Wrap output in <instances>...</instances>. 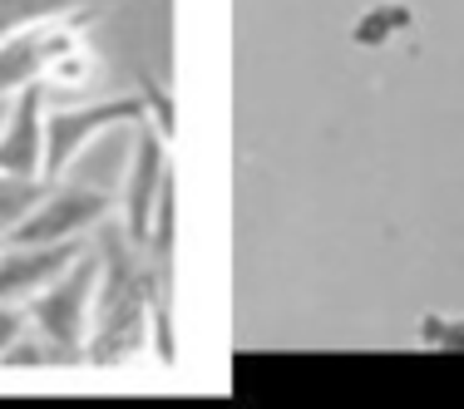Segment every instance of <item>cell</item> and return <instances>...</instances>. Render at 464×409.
I'll list each match as a JSON object with an SVG mask.
<instances>
[{
	"label": "cell",
	"instance_id": "6da1fadb",
	"mask_svg": "<svg viewBox=\"0 0 464 409\" xmlns=\"http://www.w3.org/2000/svg\"><path fill=\"white\" fill-rule=\"evenodd\" d=\"M99 296L90 320V365H124L153 336V316L169 291V271L149 257V247L129 242L124 227L99 223Z\"/></svg>",
	"mask_w": 464,
	"mask_h": 409
},
{
	"label": "cell",
	"instance_id": "7a4b0ae2",
	"mask_svg": "<svg viewBox=\"0 0 464 409\" xmlns=\"http://www.w3.org/2000/svg\"><path fill=\"white\" fill-rule=\"evenodd\" d=\"M94 296H99V252H80L45 291L25 301L30 326L60 350L64 365H74L90 346V320H94Z\"/></svg>",
	"mask_w": 464,
	"mask_h": 409
},
{
	"label": "cell",
	"instance_id": "3957f363",
	"mask_svg": "<svg viewBox=\"0 0 464 409\" xmlns=\"http://www.w3.org/2000/svg\"><path fill=\"white\" fill-rule=\"evenodd\" d=\"M149 119V99L143 94H114V99H80V104H54L45 114V178H64L74 158L109 138L114 128H134Z\"/></svg>",
	"mask_w": 464,
	"mask_h": 409
},
{
	"label": "cell",
	"instance_id": "277c9868",
	"mask_svg": "<svg viewBox=\"0 0 464 409\" xmlns=\"http://www.w3.org/2000/svg\"><path fill=\"white\" fill-rule=\"evenodd\" d=\"M109 213H114L109 193L90 183H54L30 207V217L15 227L10 242H84L90 232H99V223H109Z\"/></svg>",
	"mask_w": 464,
	"mask_h": 409
},
{
	"label": "cell",
	"instance_id": "5b68a950",
	"mask_svg": "<svg viewBox=\"0 0 464 409\" xmlns=\"http://www.w3.org/2000/svg\"><path fill=\"white\" fill-rule=\"evenodd\" d=\"M169 183H173L169 134H163L153 119H139L134 124V153H129V178H124V232H129V242L149 247L153 207H159V197Z\"/></svg>",
	"mask_w": 464,
	"mask_h": 409
},
{
	"label": "cell",
	"instance_id": "8992f818",
	"mask_svg": "<svg viewBox=\"0 0 464 409\" xmlns=\"http://www.w3.org/2000/svg\"><path fill=\"white\" fill-rule=\"evenodd\" d=\"M74 25L80 20H54V25H30L0 40V99L30 90V84H45L54 60L74 50Z\"/></svg>",
	"mask_w": 464,
	"mask_h": 409
},
{
	"label": "cell",
	"instance_id": "52a82bcc",
	"mask_svg": "<svg viewBox=\"0 0 464 409\" xmlns=\"http://www.w3.org/2000/svg\"><path fill=\"white\" fill-rule=\"evenodd\" d=\"M50 84L10 94V114L0 124V173L10 178H45V114Z\"/></svg>",
	"mask_w": 464,
	"mask_h": 409
},
{
	"label": "cell",
	"instance_id": "ba28073f",
	"mask_svg": "<svg viewBox=\"0 0 464 409\" xmlns=\"http://www.w3.org/2000/svg\"><path fill=\"white\" fill-rule=\"evenodd\" d=\"M84 252V242H5L0 247V301L25 306L35 291L70 267Z\"/></svg>",
	"mask_w": 464,
	"mask_h": 409
},
{
	"label": "cell",
	"instance_id": "9c48e42d",
	"mask_svg": "<svg viewBox=\"0 0 464 409\" xmlns=\"http://www.w3.org/2000/svg\"><path fill=\"white\" fill-rule=\"evenodd\" d=\"M99 5H114V0H0V40L15 35L30 25H54V20H84Z\"/></svg>",
	"mask_w": 464,
	"mask_h": 409
},
{
	"label": "cell",
	"instance_id": "30bf717a",
	"mask_svg": "<svg viewBox=\"0 0 464 409\" xmlns=\"http://www.w3.org/2000/svg\"><path fill=\"white\" fill-rule=\"evenodd\" d=\"M405 30H411V5L381 0V5H371L366 15L351 25V40H356L361 50H381V45H391L395 35H405Z\"/></svg>",
	"mask_w": 464,
	"mask_h": 409
},
{
	"label": "cell",
	"instance_id": "8fae6325",
	"mask_svg": "<svg viewBox=\"0 0 464 409\" xmlns=\"http://www.w3.org/2000/svg\"><path fill=\"white\" fill-rule=\"evenodd\" d=\"M50 178H10L0 173V237H15V227L30 217V207L45 197Z\"/></svg>",
	"mask_w": 464,
	"mask_h": 409
},
{
	"label": "cell",
	"instance_id": "7c38bea8",
	"mask_svg": "<svg viewBox=\"0 0 464 409\" xmlns=\"http://www.w3.org/2000/svg\"><path fill=\"white\" fill-rule=\"evenodd\" d=\"M420 340L440 350H464V320H445V316H425L420 320Z\"/></svg>",
	"mask_w": 464,
	"mask_h": 409
},
{
	"label": "cell",
	"instance_id": "4fadbf2b",
	"mask_svg": "<svg viewBox=\"0 0 464 409\" xmlns=\"http://www.w3.org/2000/svg\"><path fill=\"white\" fill-rule=\"evenodd\" d=\"M25 326H30V311H25V306L0 301V360H5V350L15 346L20 336H25Z\"/></svg>",
	"mask_w": 464,
	"mask_h": 409
}]
</instances>
